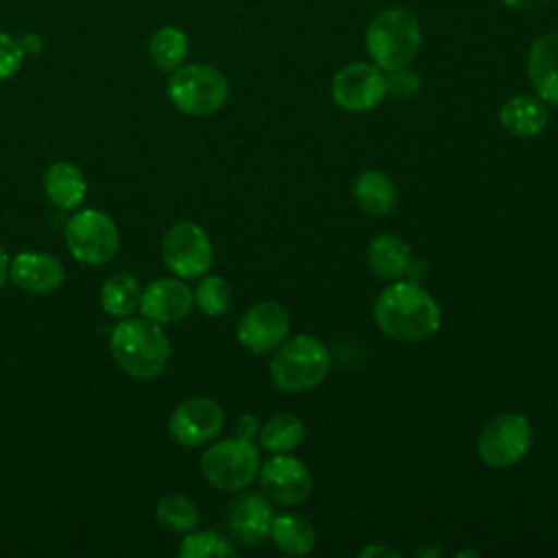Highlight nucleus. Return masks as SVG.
<instances>
[{
  "instance_id": "nucleus-1",
  "label": "nucleus",
  "mask_w": 558,
  "mask_h": 558,
  "mask_svg": "<svg viewBox=\"0 0 558 558\" xmlns=\"http://www.w3.org/2000/svg\"><path fill=\"white\" fill-rule=\"evenodd\" d=\"M377 327L399 342H423L440 327V310L427 290L399 281L388 286L375 301Z\"/></svg>"
},
{
  "instance_id": "nucleus-2",
  "label": "nucleus",
  "mask_w": 558,
  "mask_h": 558,
  "mask_svg": "<svg viewBox=\"0 0 558 558\" xmlns=\"http://www.w3.org/2000/svg\"><path fill=\"white\" fill-rule=\"evenodd\" d=\"M111 355L133 379H155L170 360V342L161 327L146 316H126L111 331Z\"/></svg>"
},
{
  "instance_id": "nucleus-3",
  "label": "nucleus",
  "mask_w": 558,
  "mask_h": 558,
  "mask_svg": "<svg viewBox=\"0 0 558 558\" xmlns=\"http://www.w3.org/2000/svg\"><path fill=\"white\" fill-rule=\"evenodd\" d=\"M421 48V28L416 17L401 9L379 11L366 28V50L381 70H401L412 63Z\"/></svg>"
},
{
  "instance_id": "nucleus-4",
  "label": "nucleus",
  "mask_w": 558,
  "mask_h": 558,
  "mask_svg": "<svg viewBox=\"0 0 558 558\" xmlns=\"http://www.w3.org/2000/svg\"><path fill=\"white\" fill-rule=\"evenodd\" d=\"M329 351L314 336H294L281 342L270 362L272 381L288 392H303L318 386L329 371Z\"/></svg>"
},
{
  "instance_id": "nucleus-5",
  "label": "nucleus",
  "mask_w": 558,
  "mask_h": 558,
  "mask_svg": "<svg viewBox=\"0 0 558 558\" xmlns=\"http://www.w3.org/2000/svg\"><path fill=\"white\" fill-rule=\"evenodd\" d=\"M168 100L187 116L216 113L229 96L227 78L207 63H187L172 70L166 87Z\"/></svg>"
},
{
  "instance_id": "nucleus-6",
  "label": "nucleus",
  "mask_w": 558,
  "mask_h": 558,
  "mask_svg": "<svg viewBox=\"0 0 558 558\" xmlns=\"http://www.w3.org/2000/svg\"><path fill=\"white\" fill-rule=\"evenodd\" d=\"M63 238L70 255L87 266H100L109 262L120 246V233L116 222L98 209L76 211L65 222Z\"/></svg>"
},
{
  "instance_id": "nucleus-7",
  "label": "nucleus",
  "mask_w": 558,
  "mask_h": 558,
  "mask_svg": "<svg viewBox=\"0 0 558 558\" xmlns=\"http://www.w3.org/2000/svg\"><path fill=\"white\" fill-rule=\"evenodd\" d=\"M259 469V453L251 440L229 438L211 445L201 456L203 477L220 490L246 488Z\"/></svg>"
},
{
  "instance_id": "nucleus-8",
  "label": "nucleus",
  "mask_w": 558,
  "mask_h": 558,
  "mask_svg": "<svg viewBox=\"0 0 558 558\" xmlns=\"http://www.w3.org/2000/svg\"><path fill=\"white\" fill-rule=\"evenodd\" d=\"M532 445V427L523 414L506 412L493 416L477 436V453L488 466L519 462Z\"/></svg>"
},
{
  "instance_id": "nucleus-9",
  "label": "nucleus",
  "mask_w": 558,
  "mask_h": 558,
  "mask_svg": "<svg viewBox=\"0 0 558 558\" xmlns=\"http://www.w3.org/2000/svg\"><path fill=\"white\" fill-rule=\"evenodd\" d=\"M166 266L181 279H196L211 266L214 251L207 233L194 222L172 225L161 240Z\"/></svg>"
},
{
  "instance_id": "nucleus-10",
  "label": "nucleus",
  "mask_w": 558,
  "mask_h": 558,
  "mask_svg": "<svg viewBox=\"0 0 558 558\" xmlns=\"http://www.w3.org/2000/svg\"><path fill=\"white\" fill-rule=\"evenodd\" d=\"M388 94V78L375 63H349L333 74L331 96L347 111H368Z\"/></svg>"
},
{
  "instance_id": "nucleus-11",
  "label": "nucleus",
  "mask_w": 558,
  "mask_h": 558,
  "mask_svg": "<svg viewBox=\"0 0 558 558\" xmlns=\"http://www.w3.org/2000/svg\"><path fill=\"white\" fill-rule=\"evenodd\" d=\"M222 408L207 397H192L179 403L168 421L170 436L185 447H198L209 442L222 429Z\"/></svg>"
},
{
  "instance_id": "nucleus-12",
  "label": "nucleus",
  "mask_w": 558,
  "mask_h": 558,
  "mask_svg": "<svg viewBox=\"0 0 558 558\" xmlns=\"http://www.w3.org/2000/svg\"><path fill=\"white\" fill-rule=\"evenodd\" d=\"M290 331V316L283 305L272 301L255 303L244 312L238 325L240 342L253 353H268L277 349Z\"/></svg>"
},
{
  "instance_id": "nucleus-13",
  "label": "nucleus",
  "mask_w": 558,
  "mask_h": 558,
  "mask_svg": "<svg viewBox=\"0 0 558 558\" xmlns=\"http://www.w3.org/2000/svg\"><path fill=\"white\" fill-rule=\"evenodd\" d=\"M259 482L264 493L283 506H296L310 497L312 490V477L307 466L286 453L272 456L268 462H264L259 471Z\"/></svg>"
},
{
  "instance_id": "nucleus-14",
  "label": "nucleus",
  "mask_w": 558,
  "mask_h": 558,
  "mask_svg": "<svg viewBox=\"0 0 558 558\" xmlns=\"http://www.w3.org/2000/svg\"><path fill=\"white\" fill-rule=\"evenodd\" d=\"M194 305V294L185 281L163 277L150 281L140 296V312L157 325H172L183 320Z\"/></svg>"
},
{
  "instance_id": "nucleus-15",
  "label": "nucleus",
  "mask_w": 558,
  "mask_h": 558,
  "mask_svg": "<svg viewBox=\"0 0 558 558\" xmlns=\"http://www.w3.org/2000/svg\"><path fill=\"white\" fill-rule=\"evenodd\" d=\"M63 266L41 251H24L9 259V279L33 294H46L63 283Z\"/></svg>"
},
{
  "instance_id": "nucleus-16",
  "label": "nucleus",
  "mask_w": 558,
  "mask_h": 558,
  "mask_svg": "<svg viewBox=\"0 0 558 558\" xmlns=\"http://www.w3.org/2000/svg\"><path fill=\"white\" fill-rule=\"evenodd\" d=\"M227 523L231 534L244 545H257L270 534L272 508L264 495L248 493L235 499L229 508Z\"/></svg>"
},
{
  "instance_id": "nucleus-17",
  "label": "nucleus",
  "mask_w": 558,
  "mask_h": 558,
  "mask_svg": "<svg viewBox=\"0 0 558 558\" xmlns=\"http://www.w3.org/2000/svg\"><path fill=\"white\" fill-rule=\"evenodd\" d=\"M527 76L541 100L558 105V31L538 37L530 46Z\"/></svg>"
},
{
  "instance_id": "nucleus-18",
  "label": "nucleus",
  "mask_w": 558,
  "mask_h": 558,
  "mask_svg": "<svg viewBox=\"0 0 558 558\" xmlns=\"http://www.w3.org/2000/svg\"><path fill=\"white\" fill-rule=\"evenodd\" d=\"M46 198L57 209H76L87 192L83 172L70 161H54L44 172Z\"/></svg>"
},
{
  "instance_id": "nucleus-19",
  "label": "nucleus",
  "mask_w": 558,
  "mask_h": 558,
  "mask_svg": "<svg viewBox=\"0 0 558 558\" xmlns=\"http://www.w3.org/2000/svg\"><path fill=\"white\" fill-rule=\"evenodd\" d=\"M499 120L508 133L517 137H532L545 129L549 113L545 100L530 94H519L504 102Z\"/></svg>"
},
{
  "instance_id": "nucleus-20",
  "label": "nucleus",
  "mask_w": 558,
  "mask_h": 558,
  "mask_svg": "<svg viewBox=\"0 0 558 558\" xmlns=\"http://www.w3.org/2000/svg\"><path fill=\"white\" fill-rule=\"evenodd\" d=\"M368 266L386 279L403 277L412 266L410 246L395 233L377 235L368 246Z\"/></svg>"
},
{
  "instance_id": "nucleus-21",
  "label": "nucleus",
  "mask_w": 558,
  "mask_h": 558,
  "mask_svg": "<svg viewBox=\"0 0 558 558\" xmlns=\"http://www.w3.org/2000/svg\"><path fill=\"white\" fill-rule=\"evenodd\" d=\"M357 205L371 216H386L397 198V187L381 170H366L353 183Z\"/></svg>"
},
{
  "instance_id": "nucleus-22",
  "label": "nucleus",
  "mask_w": 558,
  "mask_h": 558,
  "mask_svg": "<svg viewBox=\"0 0 558 558\" xmlns=\"http://www.w3.org/2000/svg\"><path fill=\"white\" fill-rule=\"evenodd\" d=\"M142 288L135 275L116 272L100 288V305L113 318H126L140 307Z\"/></svg>"
},
{
  "instance_id": "nucleus-23",
  "label": "nucleus",
  "mask_w": 558,
  "mask_h": 558,
  "mask_svg": "<svg viewBox=\"0 0 558 558\" xmlns=\"http://www.w3.org/2000/svg\"><path fill=\"white\" fill-rule=\"evenodd\" d=\"M270 536L275 541V545L292 556H305L312 551L314 547V527L310 525V521L301 514H279L272 517V525H270Z\"/></svg>"
},
{
  "instance_id": "nucleus-24",
  "label": "nucleus",
  "mask_w": 558,
  "mask_h": 558,
  "mask_svg": "<svg viewBox=\"0 0 558 558\" xmlns=\"http://www.w3.org/2000/svg\"><path fill=\"white\" fill-rule=\"evenodd\" d=\"M305 436L303 421L292 412H279L270 416L259 429V442L266 451L286 453L292 451Z\"/></svg>"
},
{
  "instance_id": "nucleus-25",
  "label": "nucleus",
  "mask_w": 558,
  "mask_h": 558,
  "mask_svg": "<svg viewBox=\"0 0 558 558\" xmlns=\"http://www.w3.org/2000/svg\"><path fill=\"white\" fill-rule=\"evenodd\" d=\"M155 519L168 532L187 534V532L196 530L201 517H198L196 504L190 497L179 495V493H170V495H163L157 501Z\"/></svg>"
},
{
  "instance_id": "nucleus-26",
  "label": "nucleus",
  "mask_w": 558,
  "mask_h": 558,
  "mask_svg": "<svg viewBox=\"0 0 558 558\" xmlns=\"http://www.w3.org/2000/svg\"><path fill=\"white\" fill-rule=\"evenodd\" d=\"M148 54L159 70L172 72L187 54V35L177 26H161L148 41Z\"/></svg>"
},
{
  "instance_id": "nucleus-27",
  "label": "nucleus",
  "mask_w": 558,
  "mask_h": 558,
  "mask_svg": "<svg viewBox=\"0 0 558 558\" xmlns=\"http://www.w3.org/2000/svg\"><path fill=\"white\" fill-rule=\"evenodd\" d=\"M235 549L231 543L218 532H187L179 547L181 558H227L233 556Z\"/></svg>"
},
{
  "instance_id": "nucleus-28",
  "label": "nucleus",
  "mask_w": 558,
  "mask_h": 558,
  "mask_svg": "<svg viewBox=\"0 0 558 558\" xmlns=\"http://www.w3.org/2000/svg\"><path fill=\"white\" fill-rule=\"evenodd\" d=\"M194 301L203 314L222 316L231 305V290L222 277L209 275L201 279L194 292Z\"/></svg>"
},
{
  "instance_id": "nucleus-29",
  "label": "nucleus",
  "mask_w": 558,
  "mask_h": 558,
  "mask_svg": "<svg viewBox=\"0 0 558 558\" xmlns=\"http://www.w3.org/2000/svg\"><path fill=\"white\" fill-rule=\"evenodd\" d=\"M24 57L26 54L22 50L20 39H15L9 33H0V83L17 74Z\"/></svg>"
},
{
  "instance_id": "nucleus-30",
  "label": "nucleus",
  "mask_w": 558,
  "mask_h": 558,
  "mask_svg": "<svg viewBox=\"0 0 558 558\" xmlns=\"http://www.w3.org/2000/svg\"><path fill=\"white\" fill-rule=\"evenodd\" d=\"M421 87V78L418 74L401 68V70H392L390 78H388V89L399 96V98H408L412 94H416V89Z\"/></svg>"
},
{
  "instance_id": "nucleus-31",
  "label": "nucleus",
  "mask_w": 558,
  "mask_h": 558,
  "mask_svg": "<svg viewBox=\"0 0 558 558\" xmlns=\"http://www.w3.org/2000/svg\"><path fill=\"white\" fill-rule=\"evenodd\" d=\"M235 432H238V438L251 440V438L257 434V421H255V416H251V414L240 416V418H238V425H235Z\"/></svg>"
},
{
  "instance_id": "nucleus-32",
  "label": "nucleus",
  "mask_w": 558,
  "mask_h": 558,
  "mask_svg": "<svg viewBox=\"0 0 558 558\" xmlns=\"http://www.w3.org/2000/svg\"><path fill=\"white\" fill-rule=\"evenodd\" d=\"M510 9H517V11H534V9H541L545 7L549 0H497Z\"/></svg>"
},
{
  "instance_id": "nucleus-33",
  "label": "nucleus",
  "mask_w": 558,
  "mask_h": 558,
  "mask_svg": "<svg viewBox=\"0 0 558 558\" xmlns=\"http://www.w3.org/2000/svg\"><path fill=\"white\" fill-rule=\"evenodd\" d=\"M20 44H22L24 54H37V52L44 48V39H41L39 35H33V33L24 35V37L20 39Z\"/></svg>"
},
{
  "instance_id": "nucleus-34",
  "label": "nucleus",
  "mask_w": 558,
  "mask_h": 558,
  "mask_svg": "<svg viewBox=\"0 0 558 558\" xmlns=\"http://www.w3.org/2000/svg\"><path fill=\"white\" fill-rule=\"evenodd\" d=\"M362 556H388V558H392V556H399L397 551H392V549H388V547H375V545H371V547H366V549H362Z\"/></svg>"
},
{
  "instance_id": "nucleus-35",
  "label": "nucleus",
  "mask_w": 558,
  "mask_h": 558,
  "mask_svg": "<svg viewBox=\"0 0 558 558\" xmlns=\"http://www.w3.org/2000/svg\"><path fill=\"white\" fill-rule=\"evenodd\" d=\"M9 277V255L7 251L0 246V286L7 281Z\"/></svg>"
},
{
  "instance_id": "nucleus-36",
  "label": "nucleus",
  "mask_w": 558,
  "mask_h": 558,
  "mask_svg": "<svg viewBox=\"0 0 558 558\" xmlns=\"http://www.w3.org/2000/svg\"><path fill=\"white\" fill-rule=\"evenodd\" d=\"M425 554H427V556H429V554H434V556H438V554H440V551H438V549H418V551H416V556H425Z\"/></svg>"
}]
</instances>
